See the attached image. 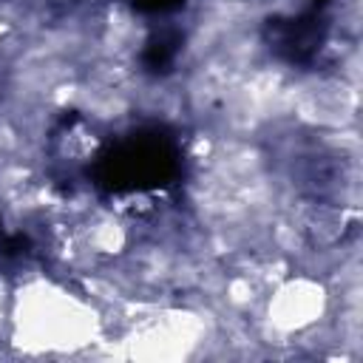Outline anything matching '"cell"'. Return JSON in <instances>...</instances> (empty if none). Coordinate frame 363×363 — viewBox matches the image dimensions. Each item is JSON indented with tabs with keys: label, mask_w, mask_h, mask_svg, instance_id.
I'll return each instance as SVG.
<instances>
[{
	"label": "cell",
	"mask_w": 363,
	"mask_h": 363,
	"mask_svg": "<svg viewBox=\"0 0 363 363\" xmlns=\"http://www.w3.org/2000/svg\"><path fill=\"white\" fill-rule=\"evenodd\" d=\"M14 337L31 349H77L96 337L99 320L77 295L48 284H26L11 309Z\"/></svg>",
	"instance_id": "cell-1"
}]
</instances>
